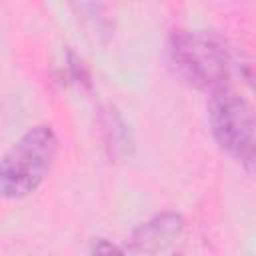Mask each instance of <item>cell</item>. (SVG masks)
Instances as JSON below:
<instances>
[{"instance_id": "6da1fadb", "label": "cell", "mask_w": 256, "mask_h": 256, "mask_svg": "<svg viewBox=\"0 0 256 256\" xmlns=\"http://www.w3.org/2000/svg\"><path fill=\"white\" fill-rule=\"evenodd\" d=\"M168 62L182 82L196 90L230 88L234 56L228 42L208 30H172L166 42Z\"/></svg>"}, {"instance_id": "7a4b0ae2", "label": "cell", "mask_w": 256, "mask_h": 256, "mask_svg": "<svg viewBox=\"0 0 256 256\" xmlns=\"http://www.w3.org/2000/svg\"><path fill=\"white\" fill-rule=\"evenodd\" d=\"M58 152V136L48 124L28 128L0 158V198L20 200L36 192Z\"/></svg>"}, {"instance_id": "3957f363", "label": "cell", "mask_w": 256, "mask_h": 256, "mask_svg": "<svg viewBox=\"0 0 256 256\" xmlns=\"http://www.w3.org/2000/svg\"><path fill=\"white\" fill-rule=\"evenodd\" d=\"M208 124L220 150L252 174L256 156V122L250 102L232 88L212 92L208 98Z\"/></svg>"}, {"instance_id": "277c9868", "label": "cell", "mask_w": 256, "mask_h": 256, "mask_svg": "<svg viewBox=\"0 0 256 256\" xmlns=\"http://www.w3.org/2000/svg\"><path fill=\"white\" fill-rule=\"evenodd\" d=\"M184 230V218L176 212H162L148 222L140 224L130 240L134 252L140 254H156L172 240H176Z\"/></svg>"}, {"instance_id": "5b68a950", "label": "cell", "mask_w": 256, "mask_h": 256, "mask_svg": "<svg viewBox=\"0 0 256 256\" xmlns=\"http://www.w3.org/2000/svg\"><path fill=\"white\" fill-rule=\"evenodd\" d=\"M68 68H70V74H72V80H74V82L84 84V86H90V76H88L86 66H84L82 60L76 58L72 52L68 54Z\"/></svg>"}, {"instance_id": "8992f818", "label": "cell", "mask_w": 256, "mask_h": 256, "mask_svg": "<svg viewBox=\"0 0 256 256\" xmlns=\"http://www.w3.org/2000/svg\"><path fill=\"white\" fill-rule=\"evenodd\" d=\"M92 256H124V252L116 244H112L110 240L96 238L92 242Z\"/></svg>"}, {"instance_id": "52a82bcc", "label": "cell", "mask_w": 256, "mask_h": 256, "mask_svg": "<svg viewBox=\"0 0 256 256\" xmlns=\"http://www.w3.org/2000/svg\"><path fill=\"white\" fill-rule=\"evenodd\" d=\"M176 256H180V254H176Z\"/></svg>"}]
</instances>
